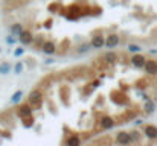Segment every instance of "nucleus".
Returning a JSON list of instances; mask_svg holds the SVG:
<instances>
[{"label": "nucleus", "mask_w": 157, "mask_h": 146, "mask_svg": "<svg viewBox=\"0 0 157 146\" xmlns=\"http://www.w3.org/2000/svg\"><path fill=\"white\" fill-rule=\"evenodd\" d=\"M28 102L32 105V108L34 110H38L41 105H43V93L38 90V88H35V90H32L31 93H29V97H28Z\"/></svg>", "instance_id": "nucleus-1"}, {"label": "nucleus", "mask_w": 157, "mask_h": 146, "mask_svg": "<svg viewBox=\"0 0 157 146\" xmlns=\"http://www.w3.org/2000/svg\"><path fill=\"white\" fill-rule=\"evenodd\" d=\"M130 62L131 66H134L136 69H144L145 67V62H147V58L139 52V53H133V56L130 58Z\"/></svg>", "instance_id": "nucleus-2"}, {"label": "nucleus", "mask_w": 157, "mask_h": 146, "mask_svg": "<svg viewBox=\"0 0 157 146\" xmlns=\"http://www.w3.org/2000/svg\"><path fill=\"white\" fill-rule=\"evenodd\" d=\"M121 44V37L117 34H110L105 37V47L107 49H114Z\"/></svg>", "instance_id": "nucleus-3"}, {"label": "nucleus", "mask_w": 157, "mask_h": 146, "mask_svg": "<svg viewBox=\"0 0 157 146\" xmlns=\"http://www.w3.org/2000/svg\"><path fill=\"white\" fill-rule=\"evenodd\" d=\"M18 41H20L23 46H29V44H32V41H34V35H32V32H31L29 29H25V31L18 35Z\"/></svg>", "instance_id": "nucleus-4"}, {"label": "nucleus", "mask_w": 157, "mask_h": 146, "mask_svg": "<svg viewBox=\"0 0 157 146\" xmlns=\"http://www.w3.org/2000/svg\"><path fill=\"white\" fill-rule=\"evenodd\" d=\"M116 143H119V145H130V143H133V139H131L130 133L119 131L116 134Z\"/></svg>", "instance_id": "nucleus-5"}, {"label": "nucleus", "mask_w": 157, "mask_h": 146, "mask_svg": "<svg viewBox=\"0 0 157 146\" xmlns=\"http://www.w3.org/2000/svg\"><path fill=\"white\" fill-rule=\"evenodd\" d=\"M116 125V122H114V119L111 117V116H102L101 119H99V126H101V129H111L113 126Z\"/></svg>", "instance_id": "nucleus-6"}, {"label": "nucleus", "mask_w": 157, "mask_h": 146, "mask_svg": "<svg viewBox=\"0 0 157 146\" xmlns=\"http://www.w3.org/2000/svg\"><path fill=\"white\" fill-rule=\"evenodd\" d=\"M32 111H34V108H32V105L28 102V103H21L20 107H18V110H17V113H18V116L23 119V117H29V116H32Z\"/></svg>", "instance_id": "nucleus-7"}, {"label": "nucleus", "mask_w": 157, "mask_h": 146, "mask_svg": "<svg viewBox=\"0 0 157 146\" xmlns=\"http://www.w3.org/2000/svg\"><path fill=\"white\" fill-rule=\"evenodd\" d=\"M90 44H92V49H102L105 46V37L102 35V34L95 35V37L92 38Z\"/></svg>", "instance_id": "nucleus-8"}, {"label": "nucleus", "mask_w": 157, "mask_h": 146, "mask_svg": "<svg viewBox=\"0 0 157 146\" xmlns=\"http://www.w3.org/2000/svg\"><path fill=\"white\" fill-rule=\"evenodd\" d=\"M145 72L148 73V75H151V76H156L157 75V61L156 59H147V62H145Z\"/></svg>", "instance_id": "nucleus-9"}, {"label": "nucleus", "mask_w": 157, "mask_h": 146, "mask_svg": "<svg viewBox=\"0 0 157 146\" xmlns=\"http://www.w3.org/2000/svg\"><path fill=\"white\" fill-rule=\"evenodd\" d=\"M144 134H145L148 139H151V140L157 139V126H154V125H145Z\"/></svg>", "instance_id": "nucleus-10"}, {"label": "nucleus", "mask_w": 157, "mask_h": 146, "mask_svg": "<svg viewBox=\"0 0 157 146\" xmlns=\"http://www.w3.org/2000/svg\"><path fill=\"white\" fill-rule=\"evenodd\" d=\"M41 50H43L46 55H53V53L56 52V44H55L53 41H51V40H46L44 44H43V47H41Z\"/></svg>", "instance_id": "nucleus-11"}, {"label": "nucleus", "mask_w": 157, "mask_h": 146, "mask_svg": "<svg viewBox=\"0 0 157 146\" xmlns=\"http://www.w3.org/2000/svg\"><path fill=\"white\" fill-rule=\"evenodd\" d=\"M102 61H104L105 64H114V62L117 61V55H116V52H111V50L105 52L104 56H102Z\"/></svg>", "instance_id": "nucleus-12"}, {"label": "nucleus", "mask_w": 157, "mask_h": 146, "mask_svg": "<svg viewBox=\"0 0 157 146\" xmlns=\"http://www.w3.org/2000/svg\"><path fill=\"white\" fill-rule=\"evenodd\" d=\"M66 145L67 146L81 145V139H79V136H78V134H72V136H69V137L66 139Z\"/></svg>", "instance_id": "nucleus-13"}, {"label": "nucleus", "mask_w": 157, "mask_h": 146, "mask_svg": "<svg viewBox=\"0 0 157 146\" xmlns=\"http://www.w3.org/2000/svg\"><path fill=\"white\" fill-rule=\"evenodd\" d=\"M11 70H12V64L11 62H6V61L0 62V75L6 76V75L11 73Z\"/></svg>", "instance_id": "nucleus-14"}, {"label": "nucleus", "mask_w": 157, "mask_h": 146, "mask_svg": "<svg viewBox=\"0 0 157 146\" xmlns=\"http://www.w3.org/2000/svg\"><path fill=\"white\" fill-rule=\"evenodd\" d=\"M9 31H11V34L12 35H15V37H18L25 29H23V24L21 23H14V24H11V28H9Z\"/></svg>", "instance_id": "nucleus-15"}, {"label": "nucleus", "mask_w": 157, "mask_h": 146, "mask_svg": "<svg viewBox=\"0 0 157 146\" xmlns=\"http://www.w3.org/2000/svg\"><path fill=\"white\" fill-rule=\"evenodd\" d=\"M157 108V105L154 103V100H151V99H147V102H145V107H144V110H145V113L147 114H151V113H154Z\"/></svg>", "instance_id": "nucleus-16"}, {"label": "nucleus", "mask_w": 157, "mask_h": 146, "mask_svg": "<svg viewBox=\"0 0 157 146\" xmlns=\"http://www.w3.org/2000/svg\"><path fill=\"white\" fill-rule=\"evenodd\" d=\"M92 49V44L90 43H82V44H79L78 47H76V52L78 53H86V52H89Z\"/></svg>", "instance_id": "nucleus-17"}, {"label": "nucleus", "mask_w": 157, "mask_h": 146, "mask_svg": "<svg viewBox=\"0 0 157 146\" xmlns=\"http://www.w3.org/2000/svg\"><path fill=\"white\" fill-rule=\"evenodd\" d=\"M21 97H23V92L21 90H18V92H15L12 97H11V103H18L20 100H21Z\"/></svg>", "instance_id": "nucleus-18"}, {"label": "nucleus", "mask_w": 157, "mask_h": 146, "mask_svg": "<svg viewBox=\"0 0 157 146\" xmlns=\"http://www.w3.org/2000/svg\"><path fill=\"white\" fill-rule=\"evenodd\" d=\"M44 41H46V40L43 38V35H40V37H34V41H32V43L35 44V47L37 49H41L43 47V44H44Z\"/></svg>", "instance_id": "nucleus-19"}, {"label": "nucleus", "mask_w": 157, "mask_h": 146, "mask_svg": "<svg viewBox=\"0 0 157 146\" xmlns=\"http://www.w3.org/2000/svg\"><path fill=\"white\" fill-rule=\"evenodd\" d=\"M23 69H25V66H23L21 61L15 62V64H14V75H21V73H23Z\"/></svg>", "instance_id": "nucleus-20"}, {"label": "nucleus", "mask_w": 157, "mask_h": 146, "mask_svg": "<svg viewBox=\"0 0 157 146\" xmlns=\"http://www.w3.org/2000/svg\"><path fill=\"white\" fill-rule=\"evenodd\" d=\"M21 120H23V125H25L26 128H32V126H34V122H35L32 116H29V117H23Z\"/></svg>", "instance_id": "nucleus-21"}, {"label": "nucleus", "mask_w": 157, "mask_h": 146, "mask_svg": "<svg viewBox=\"0 0 157 146\" xmlns=\"http://www.w3.org/2000/svg\"><path fill=\"white\" fill-rule=\"evenodd\" d=\"M142 50V47L139 46V44H128V52H131V53H139Z\"/></svg>", "instance_id": "nucleus-22"}, {"label": "nucleus", "mask_w": 157, "mask_h": 146, "mask_svg": "<svg viewBox=\"0 0 157 146\" xmlns=\"http://www.w3.org/2000/svg\"><path fill=\"white\" fill-rule=\"evenodd\" d=\"M25 53V47H23V44H21V47H17L14 50V56H21Z\"/></svg>", "instance_id": "nucleus-23"}, {"label": "nucleus", "mask_w": 157, "mask_h": 146, "mask_svg": "<svg viewBox=\"0 0 157 146\" xmlns=\"http://www.w3.org/2000/svg\"><path fill=\"white\" fill-rule=\"evenodd\" d=\"M15 41H17V40H15V35H12V34H11V35H8V37H6V43H8V44H14Z\"/></svg>", "instance_id": "nucleus-24"}, {"label": "nucleus", "mask_w": 157, "mask_h": 146, "mask_svg": "<svg viewBox=\"0 0 157 146\" xmlns=\"http://www.w3.org/2000/svg\"><path fill=\"white\" fill-rule=\"evenodd\" d=\"M130 136H131L133 142H139V133H137V131H131V133H130Z\"/></svg>", "instance_id": "nucleus-25"}, {"label": "nucleus", "mask_w": 157, "mask_h": 146, "mask_svg": "<svg viewBox=\"0 0 157 146\" xmlns=\"http://www.w3.org/2000/svg\"><path fill=\"white\" fill-rule=\"evenodd\" d=\"M52 18H51V20H46V21H44V28H46V29H51V28H52Z\"/></svg>", "instance_id": "nucleus-26"}, {"label": "nucleus", "mask_w": 157, "mask_h": 146, "mask_svg": "<svg viewBox=\"0 0 157 146\" xmlns=\"http://www.w3.org/2000/svg\"><path fill=\"white\" fill-rule=\"evenodd\" d=\"M58 8H59V5H58V3H53V5L49 6V11H56Z\"/></svg>", "instance_id": "nucleus-27"}, {"label": "nucleus", "mask_w": 157, "mask_h": 146, "mask_svg": "<svg viewBox=\"0 0 157 146\" xmlns=\"http://www.w3.org/2000/svg\"><path fill=\"white\" fill-rule=\"evenodd\" d=\"M44 62H46V64H53V62H55V59H53V58H46V59H44Z\"/></svg>", "instance_id": "nucleus-28"}, {"label": "nucleus", "mask_w": 157, "mask_h": 146, "mask_svg": "<svg viewBox=\"0 0 157 146\" xmlns=\"http://www.w3.org/2000/svg\"><path fill=\"white\" fill-rule=\"evenodd\" d=\"M136 123H137V125H142V123H144V120H140V119H137V120H136Z\"/></svg>", "instance_id": "nucleus-29"}, {"label": "nucleus", "mask_w": 157, "mask_h": 146, "mask_svg": "<svg viewBox=\"0 0 157 146\" xmlns=\"http://www.w3.org/2000/svg\"><path fill=\"white\" fill-rule=\"evenodd\" d=\"M5 2H12V0H5Z\"/></svg>", "instance_id": "nucleus-30"}]
</instances>
